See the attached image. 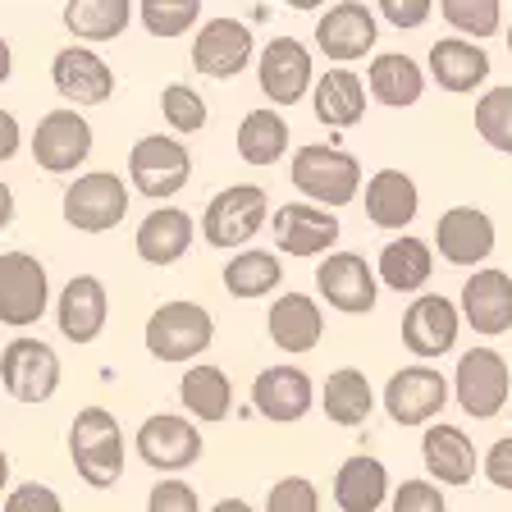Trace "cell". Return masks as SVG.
<instances>
[{
    "instance_id": "obj_1",
    "label": "cell",
    "mask_w": 512,
    "mask_h": 512,
    "mask_svg": "<svg viewBox=\"0 0 512 512\" xmlns=\"http://www.w3.org/2000/svg\"><path fill=\"white\" fill-rule=\"evenodd\" d=\"M64 444H69V462H74L78 480H83L87 490L119 485V476L128 467V444H124V430H119L115 412H106V407H96V403L74 412Z\"/></svg>"
},
{
    "instance_id": "obj_2",
    "label": "cell",
    "mask_w": 512,
    "mask_h": 512,
    "mask_svg": "<svg viewBox=\"0 0 512 512\" xmlns=\"http://www.w3.org/2000/svg\"><path fill=\"white\" fill-rule=\"evenodd\" d=\"M293 188L320 211H343L362 197V160L334 142H307L293 151Z\"/></svg>"
},
{
    "instance_id": "obj_3",
    "label": "cell",
    "mask_w": 512,
    "mask_h": 512,
    "mask_svg": "<svg viewBox=\"0 0 512 512\" xmlns=\"http://www.w3.org/2000/svg\"><path fill=\"white\" fill-rule=\"evenodd\" d=\"M270 224V197L261 183H229L206 202L202 238L215 252H243Z\"/></svg>"
},
{
    "instance_id": "obj_4",
    "label": "cell",
    "mask_w": 512,
    "mask_h": 512,
    "mask_svg": "<svg viewBox=\"0 0 512 512\" xmlns=\"http://www.w3.org/2000/svg\"><path fill=\"white\" fill-rule=\"evenodd\" d=\"M215 343V316L192 298L160 302L147 316V352L156 362H192Z\"/></svg>"
},
{
    "instance_id": "obj_5",
    "label": "cell",
    "mask_w": 512,
    "mask_h": 512,
    "mask_svg": "<svg viewBox=\"0 0 512 512\" xmlns=\"http://www.w3.org/2000/svg\"><path fill=\"white\" fill-rule=\"evenodd\" d=\"M128 183L147 202L170 206V197H179L192 183L188 142H179L174 133H147V138H138L133 151H128Z\"/></svg>"
},
{
    "instance_id": "obj_6",
    "label": "cell",
    "mask_w": 512,
    "mask_h": 512,
    "mask_svg": "<svg viewBox=\"0 0 512 512\" xmlns=\"http://www.w3.org/2000/svg\"><path fill=\"white\" fill-rule=\"evenodd\" d=\"M453 403L471 416V421H494L503 407L512 403V371L503 362L499 348H467L453 371Z\"/></svg>"
},
{
    "instance_id": "obj_7",
    "label": "cell",
    "mask_w": 512,
    "mask_h": 512,
    "mask_svg": "<svg viewBox=\"0 0 512 512\" xmlns=\"http://www.w3.org/2000/svg\"><path fill=\"white\" fill-rule=\"evenodd\" d=\"M64 380L60 352L46 339H32V334H19L0 348V389L14 398V403H51L55 389Z\"/></svg>"
},
{
    "instance_id": "obj_8",
    "label": "cell",
    "mask_w": 512,
    "mask_h": 512,
    "mask_svg": "<svg viewBox=\"0 0 512 512\" xmlns=\"http://www.w3.org/2000/svg\"><path fill=\"white\" fill-rule=\"evenodd\" d=\"M448 403H453V384H448L435 366H421V362L394 371L384 380V394H380V407L389 412V421L407 426V430L435 426Z\"/></svg>"
},
{
    "instance_id": "obj_9",
    "label": "cell",
    "mask_w": 512,
    "mask_h": 512,
    "mask_svg": "<svg viewBox=\"0 0 512 512\" xmlns=\"http://www.w3.org/2000/svg\"><path fill=\"white\" fill-rule=\"evenodd\" d=\"M128 183L110 170H92L83 179H74L64 188L60 197V211H64V224L78 229V234H110L119 229L128 215Z\"/></svg>"
},
{
    "instance_id": "obj_10",
    "label": "cell",
    "mask_w": 512,
    "mask_h": 512,
    "mask_svg": "<svg viewBox=\"0 0 512 512\" xmlns=\"http://www.w3.org/2000/svg\"><path fill=\"white\" fill-rule=\"evenodd\" d=\"M51 307V275L32 252H0V325L28 330Z\"/></svg>"
},
{
    "instance_id": "obj_11",
    "label": "cell",
    "mask_w": 512,
    "mask_h": 512,
    "mask_svg": "<svg viewBox=\"0 0 512 512\" xmlns=\"http://www.w3.org/2000/svg\"><path fill=\"white\" fill-rule=\"evenodd\" d=\"M256 83L261 96L270 101V110L279 106H298L302 96H311L316 87V60H311V46L298 37H270L256 55Z\"/></svg>"
},
{
    "instance_id": "obj_12",
    "label": "cell",
    "mask_w": 512,
    "mask_h": 512,
    "mask_svg": "<svg viewBox=\"0 0 512 512\" xmlns=\"http://www.w3.org/2000/svg\"><path fill=\"white\" fill-rule=\"evenodd\" d=\"M92 124H87V115H78V110L69 106H55L46 110L42 119H37V128H32L28 138V151L32 160L42 165L46 174H74L87 165V156H92Z\"/></svg>"
},
{
    "instance_id": "obj_13",
    "label": "cell",
    "mask_w": 512,
    "mask_h": 512,
    "mask_svg": "<svg viewBox=\"0 0 512 512\" xmlns=\"http://www.w3.org/2000/svg\"><path fill=\"white\" fill-rule=\"evenodd\" d=\"M375 42H380V19L366 0H334L316 19V51L334 64L366 60L375 55Z\"/></svg>"
},
{
    "instance_id": "obj_14",
    "label": "cell",
    "mask_w": 512,
    "mask_h": 512,
    "mask_svg": "<svg viewBox=\"0 0 512 512\" xmlns=\"http://www.w3.org/2000/svg\"><path fill=\"white\" fill-rule=\"evenodd\" d=\"M256 55V37L243 19H206L202 28L192 32V69L202 78H215V83H229L252 64Z\"/></svg>"
},
{
    "instance_id": "obj_15",
    "label": "cell",
    "mask_w": 512,
    "mask_h": 512,
    "mask_svg": "<svg viewBox=\"0 0 512 512\" xmlns=\"http://www.w3.org/2000/svg\"><path fill=\"white\" fill-rule=\"evenodd\" d=\"M316 293L339 316H371L380 302V279L362 252H330L316 266Z\"/></svg>"
},
{
    "instance_id": "obj_16",
    "label": "cell",
    "mask_w": 512,
    "mask_h": 512,
    "mask_svg": "<svg viewBox=\"0 0 512 512\" xmlns=\"http://www.w3.org/2000/svg\"><path fill=\"white\" fill-rule=\"evenodd\" d=\"M133 444H138V458L147 462L151 471L174 476V471H188L192 462L202 458L206 439H202V430H197V421H188V416L156 412V416H147V421L138 426Z\"/></svg>"
},
{
    "instance_id": "obj_17",
    "label": "cell",
    "mask_w": 512,
    "mask_h": 512,
    "mask_svg": "<svg viewBox=\"0 0 512 512\" xmlns=\"http://www.w3.org/2000/svg\"><path fill=\"white\" fill-rule=\"evenodd\" d=\"M435 247L448 266L458 270H485V261L499 247V229L480 206H448L435 220Z\"/></svg>"
},
{
    "instance_id": "obj_18",
    "label": "cell",
    "mask_w": 512,
    "mask_h": 512,
    "mask_svg": "<svg viewBox=\"0 0 512 512\" xmlns=\"http://www.w3.org/2000/svg\"><path fill=\"white\" fill-rule=\"evenodd\" d=\"M458 334H462V311L453 298H444V293H421V298L407 302L403 343L412 357H421V362L448 357V352L458 348Z\"/></svg>"
},
{
    "instance_id": "obj_19",
    "label": "cell",
    "mask_w": 512,
    "mask_h": 512,
    "mask_svg": "<svg viewBox=\"0 0 512 512\" xmlns=\"http://www.w3.org/2000/svg\"><path fill=\"white\" fill-rule=\"evenodd\" d=\"M51 83H55V92H60L64 106L74 110V106H106L110 96H115L119 78L92 46L69 42V46H60L55 60H51Z\"/></svg>"
},
{
    "instance_id": "obj_20",
    "label": "cell",
    "mask_w": 512,
    "mask_h": 512,
    "mask_svg": "<svg viewBox=\"0 0 512 512\" xmlns=\"http://www.w3.org/2000/svg\"><path fill=\"white\" fill-rule=\"evenodd\" d=\"M316 398H320L316 380L293 362L266 366V371L252 380V407L266 416V421H275V426H298V421H307Z\"/></svg>"
},
{
    "instance_id": "obj_21",
    "label": "cell",
    "mask_w": 512,
    "mask_h": 512,
    "mask_svg": "<svg viewBox=\"0 0 512 512\" xmlns=\"http://www.w3.org/2000/svg\"><path fill=\"white\" fill-rule=\"evenodd\" d=\"M458 311H462V325L476 330L480 339L508 334L512 330V275L499 266L471 270L458 293Z\"/></svg>"
},
{
    "instance_id": "obj_22",
    "label": "cell",
    "mask_w": 512,
    "mask_h": 512,
    "mask_svg": "<svg viewBox=\"0 0 512 512\" xmlns=\"http://www.w3.org/2000/svg\"><path fill=\"white\" fill-rule=\"evenodd\" d=\"M339 229V215L320 211L311 202H284L279 211H270L275 252L288 256H330V247L339 243Z\"/></svg>"
},
{
    "instance_id": "obj_23",
    "label": "cell",
    "mask_w": 512,
    "mask_h": 512,
    "mask_svg": "<svg viewBox=\"0 0 512 512\" xmlns=\"http://www.w3.org/2000/svg\"><path fill=\"white\" fill-rule=\"evenodd\" d=\"M110 320V293L106 284L96 275H69V284L60 288V298H55V325L69 343L87 348V343L101 339Z\"/></svg>"
},
{
    "instance_id": "obj_24",
    "label": "cell",
    "mask_w": 512,
    "mask_h": 512,
    "mask_svg": "<svg viewBox=\"0 0 512 512\" xmlns=\"http://www.w3.org/2000/svg\"><path fill=\"white\" fill-rule=\"evenodd\" d=\"M266 334L279 352L288 357H307L325 339V311L311 293H279L266 311Z\"/></svg>"
},
{
    "instance_id": "obj_25",
    "label": "cell",
    "mask_w": 512,
    "mask_h": 512,
    "mask_svg": "<svg viewBox=\"0 0 512 512\" xmlns=\"http://www.w3.org/2000/svg\"><path fill=\"white\" fill-rule=\"evenodd\" d=\"M421 462H426L430 480H435L439 490H462V485H471L476 467H480L471 435L462 426H453V421L426 426V435H421Z\"/></svg>"
},
{
    "instance_id": "obj_26",
    "label": "cell",
    "mask_w": 512,
    "mask_h": 512,
    "mask_svg": "<svg viewBox=\"0 0 512 512\" xmlns=\"http://www.w3.org/2000/svg\"><path fill=\"white\" fill-rule=\"evenodd\" d=\"M192 238H197V224L183 206H156V211L142 215L138 234H133V247L147 266H179L183 256L192 252Z\"/></svg>"
},
{
    "instance_id": "obj_27",
    "label": "cell",
    "mask_w": 512,
    "mask_h": 512,
    "mask_svg": "<svg viewBox=\"0 0 512 512\" xmlns=\"http://www.w3.org/2000/svg\"><path fill=\"white\" fill-rule=\"evenodd\" d=\"M416 211H421V188H416V179L407 170H375L371 179H366V220L375 224V229H389V234H407V224L416 220Z\"/></svg>"
},
{
    "instance_id": "obj_28",
    "label": "cell",
    "mask_w": 512,
    "mask_h": 512,
    "mask_svg": "<svg viewBox=\"0 0 512 512\" xmlns=\"http://www.w3.org/2000/svg\"><path fill=\"white\" fill-rule=\"evenodd\" d=\"M426 69H430L439 92L467 96V92L490 83V51L476 42H462V37H439V42L430 46Z\"/></svg>"
},
{
    "instance_id": "obj_29",
    "label": "cell",
    "mask_w": 512,
    "mask_h": 512,
    "mask_svg": "<svg viewBox=\"0 0 512 512\" xmlns=\"http://www.w3.org/2000/svg\"><path fill=\"white\" fill-rule=\"evenodd\" d=\"M366 92H371L375 106L412 110L426 96V69L403 51H380L366 64Z\"/></svg>"
},
{
    "instance_id": "obj_30",
    "label": "cell",
    "mask_w": 512,
    "mask_h": 512,
    "mask_svg": "<svg viewBox=\"0 0 512 512\" xmlns=\"http://www.w3.org/2000/svg\"><path fill=\"white\" fill-rule=\"evenodd\" d=\"M389 467L371 453H352L334 471V508L339 512H380L389 503Z\"/></svg>"
},
{
    "instance_id": "obj_31",
    "label": "cell",
    "mask_w": 512,
    "mask_h": 512,
    "mask_svg": "<svg viewBox=\"0 0 512 512\" xmlns=\"http://www.w3.org/2000/svg\"><path fill=\"white\" fill-rule=\"evenodd\" d=\"M311 115L330 133H343V128H357L366 119V83L362 74L352 69H325L311 87Z\"/></svg>"
},
{
    "instance_id": "obj_32",
    "label": "cell",
    "mask_w": 512,
    "mask_h": 512,
    "mask_svg": "<svg viewBox=\"0 0 512 512\" xmlns=\"http://www.w3.org/2000/svg\"><path fill=\"white\" fill-rule=\"evenodd\" d=\"M430 275H435V252H430L426 238L398 234V238H389V243L380 247V266H375V279H380L384 288L421 298V293H426V284H430Z\"/></svg>"
},
{
    "instance_id": "obj_33",
    "label": "cell",
    "mask_w": 512,
    "mask_h": 512,
    "mask_svg": "<svg viewBox=\"0 0 512 512\" xmlns=\"http://www.w3.org/2000/svg\"><path fill=\"white\" fill-rule=\"evenodd\" d=\"M234 147H238V160L252 165V170H270V165H279V160L288 156V147H293V133H288L284 110H270V106L247 110V115L238 119Z\"/></svg>"
},
{
    "instance_id": "obj_34",
    "label": "cell",
    "mask_w": 512,
    "mask_h": 512,
    "mask_svg": "<svg viewBox=\"0 0 512 512\" xmlns=\"http://www.w3.org/2000/svg\"><path fill=\"white\" fill-rule=\"evenodd\" d=\"M320 412L330 416L334 426L343 430H357L371 421V412L380 407V394L371 389V380H366L357 366H339V371L325 375V384H320Z\"/></svg>"
},
{
    "instance_id": "obj_35",
    "label": "cell",
    "mask_w": 512,
    "mask_h": 512,
    "mask_svg": "<svg viewBox=\"0 0 512 512\" xmlns=\"http://www.w3.org/2000/svg\"><path fill=\"white\" fill-rule=\"evenodd\" d=\"M179 403H183V412H188V421L215 426V421H224V416L234 412V380L215 362H197V366H188L179 380Z\"/></svg>"
},
{
    "instance_id": "obj_36",
    "label": "cell",
    "mask_w": 512,
    "mask_h": 512,
    "mask_svg": "<svg viewBox=\"0 0 512 512\" xmlns=\"http://www.w3.org/2000/svg\"><path fill=\"white\" fill-rule=\"evenodd\" d=\"M138 5L133 0H69L64 5V28L74 32V46H106L124 37Z\"/></svg>"
},
{
    "instance_id": "obj_37",
    "label": "cell",
    "mask_w": 512,
    "mask_h": 512,
    "mask_svg": "<svg viewBox=\"0 0 512 512\" xmlns=\"http://www.w3.org/2000/svg\"><path fill=\"white\" fill-rule=\"evenodd\" d=\"M224 293L238 302H256L270 298L279 284H284V261L279 252H261V247H243L224 261Z\"/></svg>"
},
{
    "instance_id": "obj_38",
    "label": "cell",
    "mask_w": 512,
    "mask_h": 512,
    "mask_svg": "<svg viewBox=\"0 0 512 512\" xmlns=\"http://www.w3.org/2000/svg\"><path fill=\"white\" fill-rule=\"evenodd\" d=\"M439 19L458 32L462 42L485 46V37L503 32V5L499 0H439Z\"/></svg>"
},
{
    "instance_id": "obj_39",
    "label": "cell",
    "mask_w": 512,
    "mask_h": 512,
    "mask_svg": "<svg viewBox=\"0 0 512 512\" xmlns=\"http://www.w3.org/2000/svg\"><path fill=\"white\" fill-rule=\"evenodd\" d=\"M160 115H165V128H170L174 138H192V133H202L211 124V110H206V96L188 83H165L160 92Z\"/></svg>"
},
{
    "instance_id": "obj_40",
    "label": "cell",
    "mask_w": 512,
    "mask_h": 512,
    "mask_svg": "<svg viewBox=\"0 0 512 512\" xmlns=\"http://www.w3.org/2000/svg\"><path fill=\"white\" fill-rule=\"evenodd\" d=\"M476 133L485 147L512 156V83L490 87V92L476 101Z\"/></svg>"
},
{
    "instance_id": "obj_41",
    "label": "cell",
    "mask_w": 512,
    "mask_h": 512,
    "mask_svg": "<svg viewBox=\"0 0 512 512\" xmlns=\"http://www.w3.org/2000/svg\"><path fill=\"white\" fill-rule=\"evenodd\" d=\"M138 19L151 37L170 42V37H183L202 23V0H142Z\"/></svg>"
},
{
    "instance_id": "obj_42",
    "label": "cell",
    "mask_w": 512,
    "mask_h": 512,
    "mask_svg": "<svg viewBox=\"0 0 512 512\" xmlns=\"http://www.w3.org/2000/svg\"><path fill=\"white\" fill-rule=\"evenodd\" d=\"M261 512H320V490L307 476H284L270 485L266 508Z\"/></svg>"
},
{
    "instance_id": "obj_43",
    "label": "cell",
    "mask_w": 512,
    "mask_h": 512,
    "mask_svg": "<svg viewBox=\"0 0 512 512\" xmlns=\"http://www.w3.org/2000/svg\"><path fill=\"white\" fill-rule=\"evenodd\" d=\"M147 512H202V494L183 476H160L147 494Z\"/></svg>"
},
{
    "instance_id": "obj_44",
    "label": "cell",
    "mask_w": 512,
    "mask_h": 512,
    "mask_svg": "<svg viewBox=\"0 0 512 512\" xmlns=\"http://www.w3.org/2000/svg\"><path fill=\"white\" fill-rule=\"evenodd\" d=\"M389 512H448V499L435 480H403L389 494Z\"/></svg>"
},
{
    "instance_id": "obj_45",
    "label": "cell",
    "mask_w": 512,
    "mask_h": 512,
    "mask_svg": "<svg viewBox=\"0 0 512 512\" xmlns=\"http://www.w3.org/2000/svg\"><path fill=\"white\" fill-rule=\"evenodd\" d=\"M0 512H64V499L51 485H42V480H23V485H14V490L5 494Z\"/></svg>"
},
{
    "instance_id": "obj_46",
    "label": "cell",
    "mask_w": 512,
    "mask_h": 512,
    "mask_svg": "<svg viewBox=\"0 0 512 512\" xmlns=\"http://www.w3.org/2000/svg\"><path fill=\"white\" fill-rule=\"evenodd\" d=\"M430 14H435V0H380V5H375V19L398 28V32L421 28Z\"/></svg>"
},
{
    "instance_id": "obj_47",
    "label": "cell",
    "mask_w": 512,
    "mask_h": 512,
    "mask_svg": "<svg viewBox=\"0 0 512 512\" xmlns=\"http://www.w3.org/2000/svg\"><path fill=\"white\" fill-rule=\"evenodd\" d=\"M480 471H485V480H490L494 490H512V435L494 439V444L485 448Z\"/></svg>"
},
{
    "instance_id": "obj_48",
    "label": "cell",
    "mask_w": 512,
    "mask_h": 512,
    "mask_svg": "<svg viewBox=\"0 0 512 512\" xmlns=\"http://www.w3.org/2000/svg\"><path fill=\"white\" fill-rule=\"evenodd\" d=\"M19 147H23V128H19V119H14L10 110H0V165L19 156Z\"/></svg>"
},
{
    "instance_id": "obj_49",
    "label": "cell",
    "mask_w": 512,
    "mask_h": 512,
    "mask_svg": "<svg viewBox=\"0 0 512 512\" xmlns=\"http://www.w3.org/2000/svg\"><path fill=\"white\" fill-rule=\"evenodd\" d=\"M14 224V188L5 179H0V234Z\"/></svg>"
},
{
    "instance_id": "obj_50",
    "label": "cell",
    "mask_w": 512,
    "mask_h": 512,
    "mask_svg": "<svg viewBox=\"0 0 512 512\" xmlns=\"http://www.w3.org/2000/svg\"><path fill=\"white\" fill-rule=\"evenodd\" d=\"M10 74H14V51H10V42L0 37V87L10 83Z\"/></svg>"
},
{
    "instance_id": "obj_51",
    "label": "cell",
    "mask_w": 512,
    "mask_h": 512,
    "mask_svg": "<svg viewBox=\"0 0 512 512\" xmlns=\"http://www.w3.org/2000/svg\"><path fill=\"white\" fill-rule=\"evenodd\" d=\"M211 512H256V508H252L247 499H238V494H234V499H220Z\"/></svg>"
},
{
    "instance_id": "obj_52",
    "label": "cell",
    "mask_w": 512,
    "mask_h": 512,
    "mask_svg": "<svg viewBox=\"0 0 512 512\" xmlns=\"http://www.w3.org/2000/svg\"><path fill=\"white\" fill-rule=\"evenodd\" d=\"M5 494H10V453L0 448V503H5Z\"/></svg>"
},
{
    "instance_id": "obj_53",
    "label": "cell",
    "mask_w": 512,
    "mask_h": 512,
    "mask_svg": "<svg viewBox=\"0 0 512 512\" xmlns=\"http://www.w3.org/2000/svg\"><path fill=\"white\" fill-rule=\"evenodd\" d=\"M503 42H508V55H512V19H508V28H503Z\"/></svg>"
}]
</instances>
